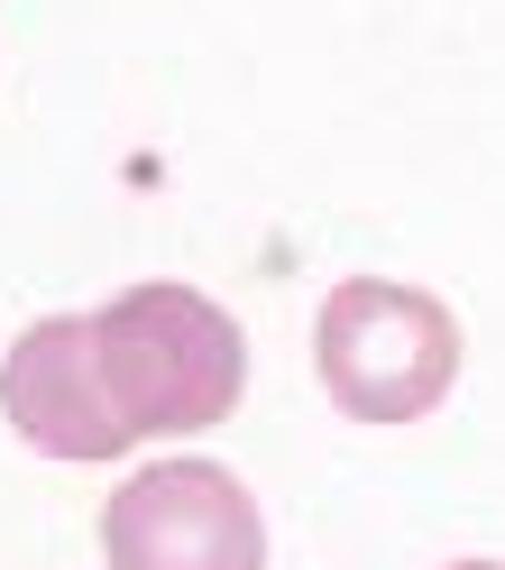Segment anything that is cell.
Masks as SVG:
<instances>
[{
	"instance_id": "2",
	"label": "cell",
	"mask_w": 505,
	"mask_h": 570,
	"mask_svg": "<svg viewBox=\"0 0 505 570\" xmlns=\"http://www.w3.org/2000/svg\"><path fill=\"white\" fill-rule=\"evenodd\" d=\"M313 377L349 423H423L459 386V313L405 276H340L313 313Z\"/></svg>"
},
{
	"instance_id": "5",
	"label": "cell",
	"mask_w": 505,
	"mask_h": 570,
	"mask_svg": "<svg viewBox=\"0 0 505 570\" xmlns=\"http://www.w3.org/2000/svg\"><path fill=\"white\" fill-rule=\"evenodd\" d=\"M442 570H505V561H442Z\"/></svg>"
},
{
	"instance_id": "1",
	"label": "cell",
	"mask_w": 505,
	"mask_h": 570,
	"mask_svg": "<svg viewBox=\"0 0 505 570\" xmlns=\"http://www.w3.org/2000/svg\"><path fill=\"white\" fill-rule=\"evenodd\" d=\"M92 360L101 386L138 442H166V433H211V423L239 414V386H248V341L202 285H120L111 304L92 313Z\"/></svg>"
},
{
	"instance_id": "3",
	"label": "cell",
	"mask_w": 505,
	"mask_h": 570,
	"mask_svg": "<svg viewBox=\"0 0 505 570\" xmlns=\"http://www.w3.org/2000/svg\"><path fill=\"white\" fill-rule=\"evenodd\" d=\"M111 570H267V515L221 460H148L101 507Z\"/></svg>"
},
{
	"instance_id": "4",
	"label": "cell",
	"mask_w": 505,
	"mask_h": 570,
	"mask_svg": "<svg viewBox=\"0 0 505 570\" xmlns=\"http://www.w3.org/2000/svg\"><path fill=\"white\" fill-rule=\"evenodd\" d=\"M0 414L47 460H120V451H138V433L120 423L111 386H101V360H92V313H47V323H28L10 341V360H0Z\"/></svg>"
}]
</instances>
